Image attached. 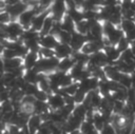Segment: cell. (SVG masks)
I'll return each instance as SVG.
<instances>
[{
    "mask_svg": "<svg viewBox=\"0 0 135 134\" xmlns=\"http://www.w3.org/2000/svg\"><path fill=\"white\" fill-rule=\"evenodd\" d=\"M1 28L7 35V39L9 40H18L21 38L24 33V27L18 21H12L6 25H1Z\"/></svg>",
    "mask_w": 135,
    "mask_h": 134,
    "instance_id": "obj_1",
    "label": "cell"
},
{
    "mask_svg": "<svg viewBox=\"0 0 135 134\" xmlns=\"http://www.w3.org/2000/svg\"><path fill=\"white\" fill-rule=\"evenodd\" d=\"M51 14L56 21H61L68 14V5L65 0H54L51 6Z\"/></svg>",
    "mask_w": 135,
    "mask_h": 134,
    "instance_id": "obj_2",
    "label": "cell"
},
{
    "mask_svg": "<svg viewBox=\"0 0 135 134\" xmlns=\"http://www.w3.org/2000/svg\"><path fill=\"white\" fill-rule=\"evenodd\" d=\"M28 7L30 6H28L27 3L21 1V2H18L16 4H14V5H7L4 11H6L11 15L13 21H17V19L19 18V16L21 14H23Z\"/></svg>",
    "mask_w": 135,
    "mask_h": 134,
    "instance_id": "obj_3",
    "label": "cell"
},
{
    "mask_svg": "<svg viewBox=\"0 0 135 134\" xmlns=\"http://www.w3.org/2000/svg\"><path fill=\"white\" fill-rule=\"evenodd\" d=\"M36 15L37 14L35 12V8L34 7H28L23 14H21L19 16L17 21L24 27V30H28V28H31V24H32Z\"/></svg>",
    "mask_w": 135,
    "mask_h": 134,
    "instance_id": "obj_4",
    "label": "cell"
},
{
    "mask_svg": "<svg viewBox=\"0 0 135 134\" xmlns=\"http://www.w3.org/2000/svg\"><path fill=\"white\" fill-rule=\"evenodd\" d=\"M40 46L41 47H45V49H51V50H55L56 46L60 43L57 36L54 34H47L44 36H40V40H39Z\"/></svg>",
    "mask_w": 135,
    "mask_h": 134,
    "instance_id": "obj_5",
    "label": "cell"
},
{
    "mask_svg": "<svg viewBox=\"0 0 135 134\" xmlns=\"http://www.w3.org/2000/svg\"><path fill=\"white\" fill-rule=\"evenodd\" d=\"M51 13V8L50 9H46L44 11L43 13L41 14H38L35 16L32 24H31V30L35 31V32H38V33H41L42 31V27H43V23H44V20L46 18V16Z\"/></svg>",
    "mask_w": 135,
    "mask_h": 134,
    "instance_id": "obj_6",
    "label": "cell"
},
{
    "mask_svg": "<svg viewBox=\"0 0 135 134\" xmlns=\"http://www.w3.org/2000/svg\"><path fill=\"white\" fill-rule=\"evenodd\" d=\"M47 103H49L50 108H52L54 111H59L60 109H62L65 106V100H64V97L61 96L60 94L54 93V94L50 95Z\"/></svg>",
    "mask_w": 135,
    "mask_h": 134,
    "instance_id": "obj_7",
    "label": "cell"
},
{
    "mask_svg": "<svg viewBox=\"0 0 135 134\" xmlns=\"http://www.w3.org/2000/svg\"><path fill=\"white\" fill-rule=\"evenodd\" d=\"M86 37L84 35H81L77 32H74L72 34V40H71V43L70 45L72 46L73 51L74 52H78L82 49V46L84 45V43L86 42Z\"/></svg>",
    "mask_w": 135,
    "mask_h": 134,
    "instance_id": "obj_8",
    "label": "cell"
},
{
    "mask_svg": "<svg viewBox=\"0 0 135 134\" xmlns=\"http://www.w3.org/2000/svg\"><path fill=\"white\" fill-rule=\"evenodd\" d=\"M74 51L72 49V46L70 44H66V43H59L56 49H55V54H56V57L59 58V59H63V58H66V57H71L73 55Z\"/></svg>",
    "mask_w": 135,
    "mask_h": 134,
    "instance_id": "obj_9",
    "label": "cell"
},
{
    "mask_svg": "<svg viewBox=\"0 0 135 134\" xmlns=\"http://www.w3.org/2000/svg\"><path fill=\"white\" fill-rule=\"evenodd\" d=\"M108 59H109V63L110 62H117L118 60H120V56H121V52L116 47V45H109L105 46L103 49Z\"/></svg>",
    "mask_w": 135,
    "mask_h": 134,
    "instance_id": "obj_10",
    "label": "cell"
},
{
    "mask_svg": "<svg viewBox=\"0 0 135 134\" xmlns=\"http://www.w3.org/2000/svg\"><path fill=\"white\" fill-rule=\"evenodd\" d=\"M42 123H43V120H42L40 115H38V114L32 115L28 119V122H27V127H28L30 132L31 133H37L39 131V129L41 128Z\"/></svg>",
    "mask_w": 135,
    "mask_h": 134,
    "instance_id": "obj_11",
    "label": "cell"
},
{
    "mask_svg": "<svg viewBox=\"0 0 135 134\" xmlns=\"http://www.w3.org/2000/svg\"><path fill=\"white\" fill-rule=\"evenodd\" d=\"M39 54L35 53V52H28L24 57H23V61H24V68L25 70H31L34 69V66L36 65L37 61L39 60Z\"/></svg>",
    "mask_w": 135,
    "mask_h": 134,
    "instance_id": "obj_12",
    "label": "cell"
},
{
    "mask_svg": "<svg viewBox=\"0 0 135 134\" xmlns=\"http://www.w3.org/2000/svg\"><path fill=\"white\" fill-rule=\"evenodd\" d=\"M85 70H86V65H85V64L76 63V64L72 68V70L70 71L69 74L73 77L74 81H75V80H81V79H82V76H83V74H84V72H85Z\"/></svg>",
    "mask_w": 135,
    "mask_h": 134,
    "instance_id": "obj_13",
    "label": "cell"
},
{
    "mask_svg": "<svg viewBox=\"0 0 135 134\" xmlns=\"http://www.w3.org/2000/svg\"><path fill=\"white\" fill-rule=\"evenodd\" d=\"M56 23V20L54 19V17L52 16V14L50 13L45 20H44V23H43V27H42V31L40 33V36H44V35H47V34H51L53 28H54V25Z\"/></svg>",
    "mask_w": 135,
    "mask_h": 134,
    "instance_id": "obj_14",
    "label": "cell"
},
{
    "mask_svg": "<svg viewBox=\"0 0 135 134\" xmlns=\"http://www.w3.org/2000/svg\"><path fill=\"white\" fill-rule=\"evenodd\" d=\"M60 24H61V28L65 32H69L71 34H73L75 31H76V23L74 22V20L66 14L64 16V18L60 21Z\"/></svg>",
    "mask_w": 135,
    "mask_h": 134,
    "instance_id": "obj_15",
    "label": "cell"
},
{
    "mask_svg": "<svg viewBox=\"0 0 135 134\" xmlns=\"http://www.w3.org/2000/svg\"><path fill=\"white\" fill-rule=\"evenodd\" d=\"M76 64L74 58L71 56V57H66V58H63V59H60L59 61V64H58V71H61V72H68V71H71L72 68Z\"/></svg>",
    "mask_w": 135,
    "mask_h": 134,
    "instance_id": "obj_16",
    "label": "cell"
},
{
    "mask_svg": "<svg viewBox=\"0 0 135 134\" xmlns=\"http://www.w3.org/2000/svg\"><path fill=\"white\" fill-rule=\"evenodd\" d=\"M93 125L96 129V131L98 132H101L102 129L107 126L105 123V120L103 118V115L101 112H95L94 115H93Z\"/></svg>",
    "mask_w": 135,
    "mask_h": 134,
    "instance_id": "obj_17",
    "label": "cell"
},
{
    "mask_svg": "<svg viewBox=\"0 0 135 134\" xmlns=\"http://www.w3.org/2000/svg\"><path fill=\"white\" fill-rule=\"evenodd\" d=\"M39 77H40V74L37 73L34 69L25 70L24 75H23V78L25 79V81L27 83H32V84H37L39 81Z\"/></svg>",
    "mask_w": 135,
    "mask_h": 134,
    "instance_id": "obj_18",
    "label": "cell"
},
{
    "mask_svg": "<svg viewBox=\"0 0 135 134\" xmlns=\"http://www.w3.org/2000/svg\"><path fill=\"white\" fill-rule=\"evenodd\" d=\"M68 15L74 20L75 23H78L82 20H84V15H83V11H80L79 8H71L68 9Z\"/></svg>",
    "mask_w": 135,
    "mask_h": 134,
    "instance_id": "obj_19",
    "label": "cell"
},
{
    "mask_svg": "<svg viewBox=\"0 0 135 134\" xmlns=\"http://www.w3.org/2000/svg\"><path fill=\"white\" fill-rule=\"evenodd\" d=\"M117 28H118V26L115 25L114 23H112L111 21H104L103 22V36L109 38L116 32Z\"/></svg>",
    "mask_w": 135,
    "mask_h": 134,
    "instance_id": "obj_20",
    "label": "cell"
},
{
    "mask_svg": "<svg viewBox=\"0 0 135 134\" xmlns=\"http://www.w3.org/2000/svg\"><path fill=\"white\" fill-rule=\"evenodd\" d=\"M120 28L122 30V32L124 34H128L129 32H131L132 30L135 28V20L123 18L122 21H121V23H120Z\"/></svg>",
    "mask_w": 135,
    "mask_h": 134,
    "instance_id": "obj_21",
    "label": "cell"
},
{
    "mask_svg": "<svg viewBox=\"0 0 135 134\" xmlns=\"http://www.w3.org/2000/svg\"><path fill=\"white\" fill-rule=\"evenodd\" d=\"M75 32H77V33L85 36L90 32V26H89L88 21L86 20H82V21L76 23V31Z\"/></svg>",
    "mask_w": 135,
    "mask_h": 134,
    "instance_id": "obj_22",
    "label": "cell"
},
{
    "mask_svg": "<svg viewBox=\"0 0 135 134\" xmlns=\"http://www.w3.org/2000/svg\"><path fill=\"white\" fill-rule=\"evenodd\" d=\"M56 36H57L59 42H61V43H66V44H70V43H71V40H72V34H71V33L61 30Z\"/></svg>",
    "mask_w": 135,
    "mask_h": 134,
    "instance_id": "obj_23",
    "label": "cell"
},
{
    "mask_svg": "<svg viewBox=\"0 0 135 134\" xmlns=\"http://www.w3.org/2000/svg\"><path fill=\"white\" fill-rule=\"evenodd\" d=\"M119 83L127 90L131 89L132 88V78H131V75L129 74H121V77L119 79Z\"/></svg>",
    "mask_w": 135,
    "mask_h": 134,
    "instance_id": "obj_24",
    "label": "cell"
},
{
    "mask_svg": "<svg viewBox=\"0 0 135 134\" xmlns=\"http://www.w3.org/2000/svg\"><path fill=\"white\" fill-rule=\"evenodd\" d=\"M18 57L17 52L15 50L12 49H7V47H3L2 50V60H8V59H13Z\"/></svg>",
    "mask_w": 135,
    "mask_h": 134,
    "instance_id": "obj_25",
    "label": "cell"
},
{
    "mask_svg": "<svg viewBox=\"0 0 135 134\" xmlns=\"http://www.w3.org/2000/svg\"><path fill=\"white\" fill-rule=\"evenodd\" d=\"M94 130H96V129H95L93 122L92 121H89V120H84L82 122L81 127H80V131H81L82 134H89V133H91Z\"/></svg>",
    "mask_w": 135,
    "mask_h": 134,
    "instance_id": "obj_26",
    "label": "cell"
},
{
    "mask_svg": "<svg viewBox=\"0 0 135 134\" xmlns=\"http://www.w3.org/2000/svg\"><path fill=\"white\" fill-rule=\"evenodd\" d=\"M38 54H39L40 58H53V57H56L55 50L45 49V47H41Z\"/></svg>",
    "mask_w": 135,
    "mask_h": 134,
    "instance_id": "obj_27",
    "label": "cell"
},
{
    "mask_svg": "<svg viewBox=\"0 0 135 134\" xmlns=\"http://www.w3.org/2000/svg\"><path fill=\"white\" fill-rule=\"evenodd\" d=\"M12 21H13L12 17L6 11H2L0 13V23H1V25H6V24L11 23Z\"/></svg>",
    "mask_w": 135,
    "mask_h": 134,
    "instance_id": "obj_28",
    "label": "cell"
},
{
    "mask_svg": "<svg viewBox=\"0 0 135 134\" xmlns=\"http://www.w3.org/2000/svg\"><path fill=\"white\" fill-rule=\"evenodd\" d=\"M35 98H36L37 100H39V101H46V102H47V100H49V98H50V95H49L46 92H44V91L38 90V92L35 94Z\"/></svg>",
    "mask_w": 135,
    "mask_h": 134,
    "instance_id": "obj_29",
    "label": "cell"
},
{
    "mask_svg": "<svg viewBox=\"0 0 135 134\" xmlns=\"http://www.w3.org/2000/svg\"><path fill=\"white\" fill-rule=\"evenodd\" d=\"M100 134H117V133H116L115 128H114L112 125H107V126L102 129V131L100 132Z\"/></svg>",
    "mask_w": 135,
    "mask_h": 134,
    "instance_id": "obj_30",
    "label": "cell"
},
{
    "mask_svg": "<svg viewBox=\"0 0 135 134\" xmlns=\"http://www.w3.org/2000/svg\"><path fill=\"white\" fill-rule=\"evenodd\" d=\"M3 1L6 3V5H14L18 2H21L22 0H3Z\"/></svg>",
    "mask_w": 135,
    "mask_h": 134,
    "instance_id": "obj_31",
    "label": "cell"
},
{
    "mask_svg": "<svg viewBox=\"0 0 135 134\" xmlns=\"http://www.w3.org/2000/svg\"><path fill=\"white\" fill-rule=\"evenodd\" d=\"M131 78H132V88L135 89V72L131 74Z\"/></svg>",
    "mask_w": 135,
    "mask_h": 134,
    "instance_id": "obj_32",
    "label": "cell"
},
{
    "mask_svg": "<svg viewBox=\"0 0 135 134\" xmlns=\"http://www.w3.org/2000/svg\"><path fill=\"white\" fill-rule=\"evenodd\" d=\"M130 47H131V50L133 51V53H134V55H135V40L131 42V46H130Z\"/></svg>",
    "mask_w": 135,
    "mask_h": 134,
    "instance_id": "obj_33",
    "label": "cell"
},
{
    "mask_svg": "<svg viewBox=\"0 0 135 134\" xmlns=\"http://www.w3.org/2000/svg\"><path fill=\"white\" fill-rule=\"evenodd\" d=\"M132 9L135 12V0H132Z\"/></svg>",
    "mask_w": 135,
    "mask_h": 134,
    "instance_id": "obj_34",
    "label": "cell"
},
{
    "mask_svg": "<svg viewBox=\"0 0 135 134\" xmlns=\"http://www.w3.org/2000/svg\"><path fill=\"white\" fill-rule=\"evenodd\" d=\"M89 134H98V131L94 130V131H92V132H91V133H89Z\"/></svg>",
    "mask_w": 135,
    "mask_h": 134,
    "instance_id": "obj_35",
    "label": "cell"
}]
</instances>
